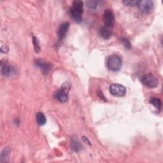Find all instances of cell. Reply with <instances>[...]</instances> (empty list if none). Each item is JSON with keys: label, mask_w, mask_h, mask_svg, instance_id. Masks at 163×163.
Wrapping results in <instances>:
<instances>
[{"label": "cell", "mask_w": 163, "mask_h": 163, "mask_svg": "<svg viewBox=\"0 0 163 163\" xmlns=\"http://www.w3.org/2000/svg\"><path fill=\"white\" fill-rule=\"evenodd\" d=\"M83 2L82 1H74L73 2L70 15L73 19L77 23H80L82 21V13L84 11Z\"/></svg>", "instance_id": "1"}, {"label": "cell", "mask_w": 163, "mask_h": 163, "mask_svg": "<svg viewBox=\"0 0 163 163\" xmlns=\"http://www.w3.org/2000/svg\"><path fill=\"white\" fill-rule=\"evenodd\" d=\"M71 87V85L68 82L63 84L61 89L55 93L54 96L56 100L61 103L66 102L68 100V93Z\"/></svg>", "instance_id": "2"}, {"label": "cell", "mask_w": 163, "mask_h": 163, "mask_svg": "<svg viewBox=\"0 0 163 163\" xmlns=\"http://www.w3.org/2000/svg\"><path fill=\"white\" fill-rule=\"evenodd\" d=\"M122 61L119 55H113L110 56L107 61V68L112 71H118L120 70Z\"/></svg>", "instance_id": "3"}, {"label": "cell", "mask_w": 163, "mask_h": 163, "mask_svg": "<svg viewBox=\"0 0 163 163\" xmlns=\"http://www.w3.org/2000/svg\"><path fill=\"white\" fill-rule=\"evenodd\" d=\"M142 83L149 88H156L158 84V79L152 73H148L143 75L141 78Z\"/></svg>", "instance_id": "4"}, {"label": "cell", "mask_w": 163, "mask_h": 163, "mask_svg": "<svg viewBox=\"0 0 163 163\" xmlns=\"http://www.w3.org/2000/svg\"><path fill=\"white\" fill-rule=\"evenodd\" d=\"M110 93L115 96H124L126 93V89L124 86L119 84H113L110 86Z\"/></svg>", "instance_id": "5"}, {"label": "cell", "mask_w": 163, "mask_h": 163, "mask_svg": "<svg viewBox=\"0 0 163 163\" xmlns=\"http://www.w3.org/2000/svg\"><path fill=\"white\" fill-rule=\"evenodd\" d=\"M1 73L2 75L10 77L15 74V68L8 63L5 61H2L1 63Z\"/></svg>", "instance_id": "6"}, {"label": "cell", "mask_w": 163, "mask_h": 163, "mask_svg": "<svg viewBox=\"0 0 163 163\" xmlns=\"http://www.w3.org/2000/svg\"><path fill=\"white\" fill-rule=\"evenodd\" d=\"M103 21L105 26L112 28L115 24V17L113 12L110 9L105 10L103 14Z\"/></svg>", "instance_id": "7"}, {"label": "cell", "mask_w": 163, "mask_h": 163, "mask_svg": "<svg viewBox=\"0 0 163 163\" xmlns=\"http://www.w3.org/2000/svg\"><path fill=\"white\" fill-rule=\"evenodd\" d=\"M138 6L142 12L148 13H150L154 8V2L151 0H144V1H138Z\"/></svg>", "instance_id": "8"}, {"label": "cell", "mask_w": 163, "mask_h": 163, "mask_svg": "<svg viewBox=\"0 0 163 163\" xmlns=\"http://www.w3.org/2000/svg\"><path fill=\"white\" fill-rule=\"evenodd\" d=\"M69 28H70L69 22H64L61 24L58 31V35L59 41H63V39L65 38V36H66Z\"/></svg>", "instance_id": "9"}, {"label": "cell", "mask_w": 163, "mask_h": 163, "mask_svg": "<svg viewBox=\"0 0 163 163\" xmlns=\"http://www.w3.org/2000/svg\"><path fill=\"white\" fill-rule=\"evenodd\" d=\"M37 67L40 68L44 72V74H47L52 69V65L50 63H47L42 60H37L35 63Z\"/></svg>", "instance_id": "10"}, {"label": "cell", "mask_w": 163, "mask_h": 163, "mask_svg": "<svg viewBox=\"0 0 163 163\" xmlns=\"http://www.w3.org/2000/svg\"><path fill=\"white\" fill-rule=\"evenodd\" d=\"M100 35L104 39H109L112 35V31L110 28L104 26L100 30Z\"/></svg>", "instance_id": "11"}, {"label": "cell", "mask_w": 163, "mask_h": 163, "mask_svg": "<svg viewBox=\"0 0 163 163\" xmlns=\"http://www.w3.org/2000/svg\"><path fill=\"white\" fill-rule=\"evenodd\" d=\"M71 146L72 150L75 152H78L82 149V145H81L79 141L74 138H73L71 139Z\"/></svg>", "instance_id": "12"}, {"label": "cell", "mask_w": 163, "mask_h": 163, "mask_svg": "<svg viewBox=\"0 0 163 163\" xmlns=\"http://www.w3.org/2000/svg\"><path fill=\"white\" fill-rule=\"evenodd\" d=\"M150 103L153 105L154 107L157 109L159 111L161 110L162 108V102L160 99L156 98V97H152L150 100Z\"/></svg>", "instance_id": "13"}, {"label": "cell", "mask_w": 163, "mask_h": 163, "mask_svg": "<svg viewBox=\"0 0 163 163\" xmlns=\"http://www.w3.org/2000/svg\"><path fill=\"white\" fill-rule=\"evenodd\" d=\"M36 122H37L38 124L40 126H43L46 123L47 119H46V117L43 113L39 112L37 113Z\"/></svg>", "instance_id": "14"}, {"label": "cell", "mask_w": 163, "mask_h": 163, "mask_svg": "<svg viewBox=\"0 0 163 163\" xmlns=\"http://www.w3.org/2000/svg\"><path fill=\"white\" fill-rule=\"evenodd\" d=\"M10 152V150L8 147L3 149V150L2 151L1 154V157H0V158H1L2 162H4L5 161H6V159H7L9 157Z\"/></svg>", "instance_id": "15"}, {"label": "cell", "mask_w": 163, "mask_h": 163, "mask_svg": "<svg viewBox=\"0 0 163 163\" xmlns=\"http://www.w3.org/2000/svg\"><path fill=\"white\" fill-rule=\"evenodd\" d=\"M32 43H33L35 52H36V53L40 52V44H39V41L36 36L32 37Z\"/></svg>", "instance_id": "16"}, {"label": "cell", "mask_w": 163, "mask_h": 163, "mask_svg": "<svg viewBox=\"0 0 163 163\" xmlns=\"http://www.w3.org/2000/svg\"><path fill=\"white\" fill-rule=\"evenodd\" d=\"M120 41H121V42L122 43V44L124 45V46L126 48H127V49H130V48H131V43H130L129 40L127 38H122L120 39Z\"/></svg>", "instance_id": "17"}, {"label": "cell", "mask_w": 163, "mask_h": 163, "mask_svg": "<svg viewBox=\"0 0 163 163\" xmlns=\"http://www.w3.org/2000/svg\"><path fill=\"white\" fill-rule=\"evenodd\" d=\"M122 3H124L125 5L128 6H135L138 5V1H131V0H126V1L122 2Z\"/></svg>", "instance_id": "18"}, {"label": "cell", "mask_w": 163, "mask_h": 163, "mask_svg": "<svg viewBox=\"0 0 163 163\" xmlns=\"http://www.w3.org/2000/svg\"><path fill=\"white\" fill-rule=\"evenodd\" d=\"M97 3L98 2H97V1H89L87 2V5L88 7L90 8V9H94L97 6Z\"/></svg>", "instance_id": "19"}, {"label": "cell", "mask_w": 163, "mask_h": 163, "mask_svg": "<svg viewBox=\"0 0 163 163\" xmlns=\"http://www.w3.org/2000/svg\"><path fill=\"white\" fill-rule=\"evenodd\" d=\"M1 51H2V52L5 53V52H7L8 51H9V48H8L7 46H6V45H3V46L2 47V48H1Z\"/></svg>", "instance_id": "20"}, {"label": "cell", "mask_w": 163, "mask_h": 163, "mask_svg": "<svg viewBox=\"0 0 163 163\" xmlns=\"http://www.w3.org/2000/svg\"><path fill=\"white\" fill-rule=\"evenodd\" d=\"M98 96L100 97V98H101V100H104V101H107V100H106L105 97H104V96L103 94V93H102V92L99 91V93H98Z\"/></svg>", "instance_id": "21"}, {"label": "cell", "mask_w": 163, "mask_h": 163, "mask_svg": "<svg viewBox=\"0 0 163 163\" xmlns=\"http://www.w3.org/2000/svg\"><path fill=\"white\" fill-rule=\"evenodd\" d=\"M82 139H83V140H84V142H85L86 143H87V144H89V145H91V143H90V142H89V140L87 139V138H86V137H85V136H83L82 137Z\"/></svg>", "instance_id": "22"}]
</instances>
